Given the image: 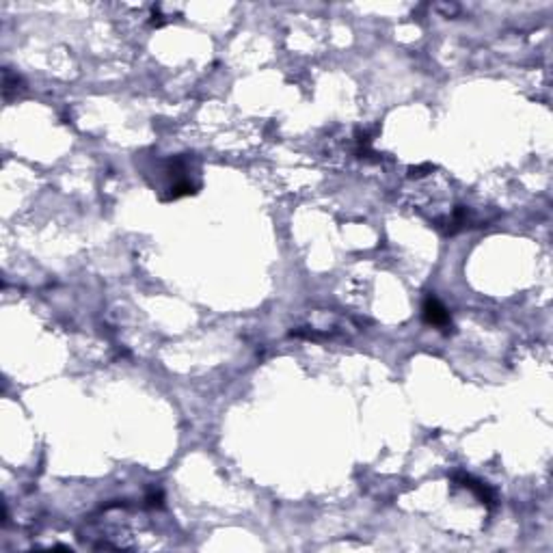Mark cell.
I'll return each mask as SVG.
<instances>
[{
  "instance_id": "obj_1",
  "label": "cell",
  "mask_w": 553,
  "mask_h": 553,
  "mask_svg": "<svg viewBox=\"0 0 553 553\" xmlns=\"http://www.w3.org/2000/svg\"><path fill=\"white\" fill-rule=\"evenodd\" d=\"M424 320L432 327H439V329H447L449 324H452L447 309L435 296H428L426 303H424Z\"/></svg>"
}]
</instances>
